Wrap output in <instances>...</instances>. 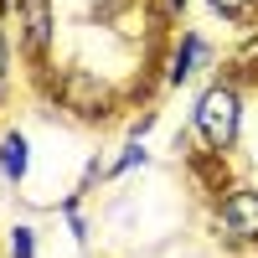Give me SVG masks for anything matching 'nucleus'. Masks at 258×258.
<instances>
[{"instance_id":"1","label":"nucleus","mask_w":258,"mask_h":258,"mask_svg":"<svg viewBox=\"0 0 258 258\" xmlns=\"http://www.w3.org/2000/svg\"><path fill=\"white\" fill-rule=\"evenodd\" d=\"M243 124H248V83L227 68V73H217L197 93L186 129L202 140V155L207 160H222L227 165L232 150H238V140H243Z\"/></svg>"},{"instance_id":"2","label":"nucleus","mask_w":258,"mask_h":258,"mask_svg":"<svg viewBox=\"0 0 258 258\" xmlns=\"http://www.w3.org/2000/svg\"><path fill=\"white\" fill-rule=\"evenodd\" d=\"M47 83H52V103H57L62 114L83 119V124H109L124 109L119 88L103 73H93V68H57Z\"/></svg>"},{"instance_id":"3","label":"nucleus","mask_w":258,"mask_h":258,"mask_svg":"<svg viewBox=\"0 0 258 258\" xmlns=\"http://www.w3.org/2000/svg\"><path fill=\"white\" fill-rule=\"evenodd\" d=\"M11 26H16V52L36 78H52V52H57V6L52 0H16L11 6Z\"/></svg>"},{"instance_id":"4","label":"nucleus","mask_w":258,"mask_h":258,"mask_svg":"<svg viewBox=\"0 0 258 258\" xmlns=\"http://www.w3.org/2000/svg\"><path fill=\"white\" fill-rule=\"evenodd\" d=\"M212 227H217V238H227L232 248L258 253V186L227 181V191L212 202Z\"/></svg>"},{"instance_id":"5","label":"nucleus","mask_w":258,"mask_h":258,"mask_svg":"<svg viewBox=\"0 0 258 258\" xmlns=\"http://www.w3.org/2000/svg\"><path fill=\"white\" fill-rule=\"evenodd\" d=\"M207 68H217V47H212V36H202L197 26H181V36L170 41V52H165L160 83H165V88H186V83L202 78Z\"/></svg>"},{"instance_id":"6","label":"nucleus","mask_w":258,"mask_h":258,"mask_svg":"<svg viewBox=\"0 0 258 258\" xmlns=\"http://www.w3.org/2000/svg\"><path fill=\"white\" fill-rule=\"evenodd\" d=\"M0 176L6 186H26L31 176V140L21 129H0Z\"/></svg>"},{"instance_id":"7","label":"nucleus","mask_w":258,"mask_h":258,"mask_svg":"<svg viewBox=\"0 0 258 258\" xmlns=\"http://www.w3.org/2000/svg\"><path fill=\"white\" fill-rule=\"evenodd\" d=\"M202 6L212 16H222L227 26H238V31H253L258 26V0H202Z\"/></svg>"},{"instance_id":"8","label":"nucleus","mask_w":258,"mask_h":258,"mask_svg":"<svg viewBox=\"0 0 258 258\" xmlns=\"http://www.w3.org/2000/svg\"><path fill=\"white\" fill-rule=\"evenodd\" d=\"M150 160H155V155H150L145 145H135V140H129V145L119 150V155L109 160V176H103V181H119V176H129V170H145Z\"/></svg>"},{"instance_id":"9","label":"nucleus","mask_w":258,"mask_h":258,"mask_svg":"<svg viewBox=\"0 0 258 258\" xmlns=\"http://www.w3.org/2000/svg\"><path fill=\"white\" fill-rule=\"evenodd\" d=\"M83 202H88L83 191H68V197L57 202V212H62V222H68L73 238H78V243H88V217H83Z\"/></svg>"},{"instance_id":"10","label":"nucleus","mask_w":258,"mask_h":258,"mask_svg":"<svg viewBox=\"0 0 258 258\" xmlns=\"http://www.w3.org/2000/svg\"><path fill=\"white\" fill-rule=\"evenodd\" d=\"M6 258H36V227L31 222H11L6 227Z\"/></svg>"},{"instance_id":"11","label":"nucleus","mask_w":258,"mask_h":258,"mask_svg":"<svg viewBox=\"0 0 258 258\" xmlns=\"http://www.w3.org/2000/svg\"><path fill=\"white\" fill-rule=\"evenodd\" d=\"M6 93H11V36L0 26V109H6Z\"/></svg>"},{"instance_id":"12","label":"nucleus","mask_w":258,"mask_h":258,"mask_svg":"<svg viewBox=\"0 0 258 258\" xmlns=\"http://www.w3.org/2000/svg\"><path fill=\"white\" fill-rule=\"evenodd\" d=\"M160 11H165V16H170V21H181V16H186V11H191V0H160Z\"/></svg>"},{"instance_id":"13","label":"nucleus","mask_w":258,"mask_h":258,"mask_svg":"<svg viewBox=\"0 0 258 258\" xmlns=\"http://www.w3.org/2000/svg\"><path fill=\"white\" fill-rule=\"evenodd\" d=\"M11 6H16V0H0V11H6V16H11Z\"/></svg>"}]
</instances>
